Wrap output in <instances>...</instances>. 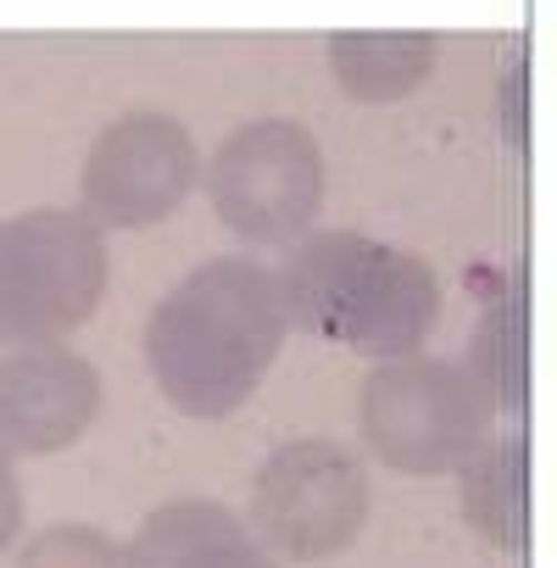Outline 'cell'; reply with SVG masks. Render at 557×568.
Returning <instances> with one entry per match:
<instances>
[{
	"instance_id": "cell-7",
	"label": "cell",
	"mask_w": 557,
	"mask_h": 568,
	"mask_svg": "<svg viewBox=\"0 0 557 568\" xmlns=\"http://www.w3.org/2000/svg\"><path fill=\"white\" fill-rule=\"evenodd\" d=\"M201 184V151L168 112H123L107 123L84 162V212L101 229H151Z\"/></svg>"
},
{
	"instance_id": "cell-12",
	"label": "cell",
	"mask_w": 557,
	"mask_h": 568,
	"mask_svg": "<svg viewBox=\"0 0 557 568\" xmlns=\"http://www.w3.org/2000/svg\"><path fill=\"white\" fill-rule=\"evenodd\" d=\"M524 341H518V318H513V307L502 302V307H490V318L474 329V341H468V374L485 385V396H490V407L496 413H518L524 407Z\"/></svg>"
},
{
	"instance_id": "cell-2",
	"label": "cell",
	"mask_w": 557,
	"mask_h": 568,
	"mask_svg": "<svg viewBox=\"0 0 557 568\" xmlns=\"http://www.w3.org/2000/svg\"><path fill=\"white\" fill-rule=\"evenodd\" d=\"M278 291H285L291 324L374 363L424 352L440 324L435 267L352 229L302 234L278 267Z\"/></svg>"
},
{
	"instance_id": "cell-1",
	"label": "cell",
	"mask_w": 557,
	"mask_h": 568,
	"mask_svg": "<svg viewBox=\"0 0 557 568\" xmlns=\"http://www.w3.org/2000/svg\"><path fill=\"white\" fill-rule=\"evenodd\" d=\"M285 335L291 313L278 267H262L256 256H212L156 302L145 363L184 418H229L256 396Z\"/></svg>"
},
{
	"instance_id": "cell-4",
	"label": "cell",
	"mask_w": 557,
	"mask_h": 568,
	"mask_svg": "<svg viewBox=\"0 0 557 568\" xmlns=\"http://www.w3.org/2000/svg\"><path fill=\"white\" fill-rule=\"evenodd\" d=\"M363 446L396 474H457L496 424L485 385L452 357H391L363 385Z\"/></svg>"
},
{
	"instance_id": "cell-5",
	"label": "cell",
	"mask_w": 557,
	"mask_h": 568,
	"mask_svg": "<svg viewBox=\"0 0 557 568\" xmlns=\"http://www.w3.org/2000/svg\"><path fill=\"white\" fill-rule=\"evenodd\" d=\"M206 201L245 245H296L324 206V151L291 118L234 129L201 168Z\"/></svg>"
},
{
	"instance_id": "cell-11",
	"label": "cell",
	"mask_w": 557,
	"mask_h": 568,
	"mask_svg": "<svg viewBox=\"0 0 557 568\" xmlns=\"http://www.w3.org/2000/svg\"><path fill=\"white\" fill-rule=\"evenodd\" d=\"M463 513L502 546L524 540V440H485L463 468Z\"/></svg>"
},
{
	"instance_id": "cell-3",
	"label": "cell",
	"mask_w": 557,
	"mask_h": 568,
	"mask_svg": "<svg viewBox=\"0 0 557 568\" xmlns=\"http://www.w3.org/2000/svg\"><path fill=\"white\" fill-rule=\"evenodd\" d=\"M107 229L90 212L34 206L0 223V352L68 341L107 296Z\"/></svg>"
},
{
	"instance_id": "cell-9",
	"label": "cell",
	"mask_w": 557,
	"mask_h": 568,
	"mask_svg": "<svg viewBox=\"0 0 557 568\" xmlns=\"http://www.w3.org/2000/svg\"><path fill=\"white\" fill-rule=\"evenodd\" d=\"M129 568H278L251 524L223 501H168L129 540Z\"/></svg>"
},
{
	"instance_id": "cell-8",
	"label": "cell",
	"mask_w": 557,
	"mask_h": 568,
	"mask_svg": "<svg viewBox=\"0 0 557 568\" xmlns=\"http://www.w3.org/2000/svg\"><path fill=\"white\" fill-rule=\"evenodd\" d=\"M101 413V374L68 341L12 346L0 357V440L18 457H57Z\"/></svg>"
},
{
	"instance_id": "cell-13",
	"label": "cell",
	"mask_w": 557,
	"mask_h": 568,
	"mask_svg": "<svg viewBox=\"0 0 557 568\" xmlns=\"http://www.w3.org/2000/svg\"><path fill=\"white\" fill-rule=\"evenodd\" d=\"M18 568H129V551L95 524H51L23 540Z\"/></svg>"
},
{
	"instance_id": "cell-10",
	"label": "cell",
	"mask_w": 557,
	"mask_h": 568,
	"mask_svg": "<svg viewBox=\"0 0 557 568\" xmlns=\"http://www.w3.org/2000/svg\"><path fill=\"white\" fill-rule=\"evenodd\" d=\"M330 68L352 101H402L435 73V34H335Z\"/></svg>"
},
{
	"instance_id": "cell-6",
	"label": "cell",
	"mask_w": 557,
	"mask_h": 568,
	"mask_svg": "<svg viewBox=\"0 0 557 568\" xmlns=\"http://www.w3.org/2000/svg\"><path fill=\"white\" fill-rule=\"evenodd\" d=\"M368 524V468L341 440H291L251 479V535L278 562H324Z\"/></svg>"
},
{
	"instance_id": "cell-14",
	"label": "cell",
	"mask_w": 557,
	"mask_h": 568,
	"mask_svg": "<svg viewBox=\"0 0 557 568\" xmlns=\"http://www.w3.org/2000/svg\"><path fill=\"white\" fill-rule=\"evenodd\" d=\"M23 518H29V507H23V479H18V452L0 440V551H7L18 535H23Z\"/></svg>"
}]
</instances>
